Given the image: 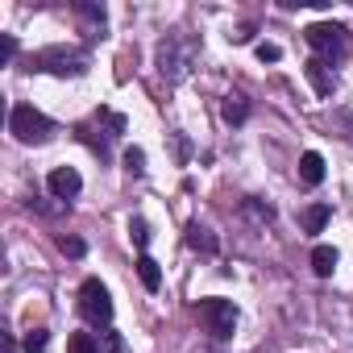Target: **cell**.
I'll return each mask as SVG.
<instances>
[{
	"label": "cell",
	"mask_w": 353,
	"mask_h": 353,
	"mask_svg": "<svg viewBox=\"0 0 353 353\" xmlns=\"http://www.w3.org/2000/svg\"><path fill=\"white\" fill-rule=\"evenodd\" d=\"M154 59H158V75L166 83H179V79L192 75V67L200 59V42L192 34H166L158 42V50H154Z\"/></svg>",
	"instance_id": "cell-1"
},
{
	"label": "cell",
	"mask_w": 353,
	"mask_h": 353,
	"mask_svg": "<svg viewBox=\"0 0 353 353\" xmlns=\"http://www.w3.org/2000/svg\"><path fill=\"white\" fill-rule=\"evenodd\" d=\"M9 133H13L17 141H26V145H46L50 133H54V125H50V117H42L38 108L17 104V108L9 112Z\"/></svg>",
	"instance_id": "cell-2"
},
{
	"label": "cell",
	"mask_w": 353,
	"mask_h": 353,
	"mask_svg": "<svg viewBox=\"0 0 353 353\" xmlns=\"http://www.w3.org/2000/svg\"><path fill=\"white\" fill-rule=\"evenodd\" d=\"M196 316H200L204 332H212L216 341L233 336V328H237V307H233V299H221V295H212V299H200Z\"/></svg>",
	"instance_id": "cell-3"
},
{
	"label": "cell",
	"mask_w": 353,
	"mask_h": 353,
	"mask_svg": "<svg viewBox=\"0 0 353 353\" xmlns=\"http://www.w3.org/2000/svg\"><path fill=\"white\" fill-rule=\"evenodd\" d=\"M34 71H54V75H83L88 71V50L75 46H50L34 54Z\"/></svg>",
	"instance_id": "cell-4"
},
{
	"label": "cell",
	"mask_w": 353,
	"mask_h": 353,
	"mask_svg": "<svg viewBox=\"0 0 353 353\" xmlns=\"http://www.w3.org/2000/svg\"><path fill=\"white\" fill-rule=\"evenodd\" d=\"M79 312H83L88 324H100V328L112 324V299H108V287L100 279H88L79 287Z\"/></svg>",
	"instance_id": "cell-5"
},
{
	"label": "cell",
	"mask_w": 353,
	"mask_h": 353,
	"mask_svg": "<svg viewBox=\"0 0 353 353\" xmlns=\"http://www.w3.org/2000/svg\"><path fill=\"white\" fill-rule=\"evenodd\" d=\"M303 38H307V46H312L324 63H336V59L345 54V30H341V26L316 21V26H307V30H303Z\"/></svg>",
	"instance_id": "cell-6"
},
{
	"label": "cell",
	"mask_w": 353,
	"mask_h": 353,
	"mask_svg": "<svg viewBox=\"0 0 353 353\" xmlns=\"http://www.w3.org/2000/svg\"><path fill=\"white\" fill-rule=\"evenodd\" d=\"M46 188H50V196L54 200H75L79 196V188H83V179H79V170L75 166H54L50 170V179H46Z\"/></svg>",
	"instance_id": "cell-7"
},
{
	"label": "cell",
	"mask_w": 353,
	"mask_h": 353,
	"mask_svg": "<svg viewBox=\"0 0 353 353\" xmlns=\"http://www.w3.org/2000/svg\"><path fill=\"white\" fill-rule=\"evenodd\" d=\"M303 75H307V83L316 88V96H332V92H336V75L328 71L324 59H307V63H303Z\"/></svg>",
	"instance_id": "cell-8"
},
{
	"label": "cell",
	"mask_w": 353,
	"mask_h": 353,
	"mask_svg": "<svg viewBox=\"0 0 353 353\" xmlns=\"http://www.w3.org/2000/svg\"><path fill=\"white\" fill-rule=\"evenodd\" d=\"M299 179H303L307 188H316V183H324V158H320L316 150H307V154L299 158Z\"/></svg>",
	"instance_id": "cell-9"
},
{
	"label": "cell",
	"mask_w": 353,
	"mask_h": 353,
	"mask_svg": "<svg viewBox=\"0 0 353 353\" xmlns=\"http://www.w3.org/2000/svg\"><path fill=\"white\" fill-rule=\"evenodd\" d=\"M188 245H192V250H200V254H216V237H212V229H208V225H200V221H192V225H188Z\"/></svg>",
	"instance_id": "cell-10"
},
{
	"label": "cell",
	"mask_w": 353,
	"mask_h": 353,
	"mask_svg": "<svg viewBox=\"0 0 353 353\" xmlns=\"http://www.w3.org/2000/svg\"><path fill=\"white\" fill-rule=\"evenodd\" d=\"M221 117L229 121V125H245V117H250V100L245 96H225V104H221Z\"/></svg>",
	"instance_id": "cell-11"
},
{
	"label": "cell",
	"mask_w": 353,
	"mask_h": 353,
	"mask_svg": "<svg viewBox=\"0 0 353 353\" xmlns=\"http://www.w3.org/2000/svg\"><path fill=\"white\" fill-rule=\"evenodd\" d=\"M336 262H341V258H336L332 245H316V250H312V270H316L320 279H328V274L336 270Z\"/></svg>",
	"instance_id": "cell-12"
},
{
	"label": "cell",
	"mask_w": 353,
	"mask_h": 353,
	"mask_svg": "<svg viewBox=\"0 0 353 353\" xmlns=\"http://www.w3.org/2000/svg\"><path fill=\"white\" fill-rule=\"evenodd\" d=\"M137 279H141V287H145V291H158V287H162V270H158V262H154L150 254H141V258H137Z\"/></svg>",
	"instance_id": "cell-13"
},
{
	"label": "cell",
	"mask_w": 353,
	"mask_h": 353,
	"mask_svg": "<svg viewBox=\"0 0 353 353\" xmlns=\"http://www.w3.org/2000/svg\"><path fill=\"white\" fill-rule=\"evenodd\" d=\"M328 216H332V208H328V204H312V208H303V216H299V221H303V229H307V233H320V229L328 225Z\"/></svg>",
	"instance_id": "cell-14"
},
{
	"label": "cell",
	"mask_w": 353,
	"mask_h": 353,
	"mask_svg": "<svg viewBox=\"0 0 353 353\" xmlns=\"http://www.w3.org/2000/svg\"><path fill=\"white\" fill-rule=\"evenodd\" d=\"M67 353H100V345H96L92 332H71L67 336Z\"/></svg>",
	"instance_id": "cell-15"
},
{
	"label": "cell",
	"mask_w": 353,
	"mask_h": 353,
	"mask_svg": "<svg viewBox=\"0 0 353 353\" xmlns=\"http://www.w3.org/2000/svg\"><path fill=\"white\" fill-rule=\"evenodd\" d=\"M129 237H133L137 250H145V245H150V225H145L141 216H133V221H129Z\"/></svg>",
	"instance_id": "cell-16"
},
{
	"label": "cell",
	"mask_w": 353,
	"mask_h": 353,
	"mask_svg": "<svg viewBox=\"0 0 353 353\" xmlns=\"http://www.w3.org/2000/svg\"><path fill=\"white\" fill-rule=\"evenodd\" d=\"M46 341H50L46 328H30L26 332V353H46Z\"/></svg>",
	"instance_id": "cell-17"
},
{
	"label": "cell",
	"mask_w": 353,
	"mask_h": 353,
	"mask_svg": "<svg viewBox=\"0 0 353 353\" xmlns=\"http://www.w3.org/2000/svg\"><path fill=\"white\" fill-rule=\"evenodd\" d=\"M125 170L129 174H145V154L133 145V150H125Z\"/></svg>",
	"instance_id": "cell-18"
},
{
	"label": "cell",
	"mask_w": 353,
	"mask_h": 353,
	"mask_svg": "<svg viewBox=\"0 0 353 353\" xmlns=\"http://www.w3.org/2000/svg\"><path fill=\"white\" fill-rule=\"evenodd\" d=\"M59 250H63L67 258H83V250H88V245H83V237H63V241H59Z\"/></svg>",
	"instance_id": "cell-19"
},
{
	"label": "cell",
	"mask_w": 353,
	"mask_h": 353,
	"mask_svg": "<svg viewBox=\"0 0 353 353\" xmlns=\"http://www.w3.org/2000/svg\"><path fill=\"white\" fill-rule=\"evenodd\" d=\"M258 59H262V63H279V59H283V46H274V42H258Z\"/></svg>",
	"instance_id": "cell-20"
},
{
	"label": "cell",
	"mask_w": 353,
	"mask_h": 353,
	"mask_svg": "<svg viewBox=\"0 0 353 353\" xmlns=\"http://www.w3.org/2000/svg\"><path fill=\"white\" fill-rule=\"evenodd\" d=\"M100 341H104V353H121V332L104 328V332H100Z\"/></svg>",
	"instance_id": "cell-21"
},
{
	"label": "cell",
	"mask_w": 353,
	"mask_h": 353,
	"mask_svg": "<svg viewBox=\"0 0 353 353\" xmlns=\"http://www.w3.org/2000/svg\"><path fill=\"white\" fill-rule=\"evenodd\" d=\"M13 54H17V42H13V38H0V59H5V63H9Z\"/></svg>",
	"instance_id": "cell-22"
},
{
	"label": "cell",
	"mask_w": 353,
	"mask_h": 353,
	"mask_svg": "<svg viewBox=\"0 0 353 353\" xmlns=\"http://www.w3.org/2000/svg\"><path fill=\"white\" fill-rule=\"evenodd\" d=\"M250 38H254V26H241L237 34H229V42H237V46H241V42H250Z\"/></svg>",
	"instance_id": "cell-23"
},
{
	"label": "cell",
	"mask_w": 353,
	"mask_h": 353,
	"mask_svg": "<svg viewBox=\"0 0 353 353\" xmlns=\"http://www.w3.org/2000/svg\"><path fill=\"white\" fill-rule=\"evenodd\" d=\"M345 125H349V129H353V112H349V117H345Z\"/></svg>",
	"instance_id": "cell-24"
}]
</instances>
